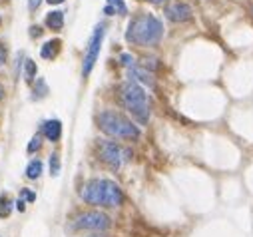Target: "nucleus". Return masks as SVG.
I'll return each mask as SVG.
<instances>
[{
	"label": "nucleus",
	"instance_id": "obj_22",
	"mask_svg": "<svg viewBox=\"0 0 253 237\" xmlns=\"http://www.w3.org/2000/svg\"><path fill=\"white\" fill-rule=\"evenodd\" d=\"M6 62V50L2 48V46H0V66H2Z\"/></svg>",
	"mask_w": 253,
	"mask_h": 237
},
{
	"label": "nucleus",
	"instance_id": "obj_7",
	"mask_svg": "<svg viewBox=\"0 0 253 237\" xmlns=\"http://www.w3.org/2000/svg\"><path fill=\"white\" fill-rule=\"evenodd\" d=\"M126 154L116 142H110V140H106V142H102L100 144V158H102V161H106L112 169H120V165H122V161L126 159Z\"/></svg>",
	"mask_w": 253,
	"mask_h": 237
},
{
	"label": "nucleus",
	"instance_id": "obj_29",
	"mask_svg": "<svg viewBox=\"0 0 253 237\" xmlns=\"http://www.w3.org/2000/svg\"><path fill=\"white\" fill-rule=\"evenodd\" d=\"M0 22H2V18H0Z\"/></svg>",
	"mask_w": 253,
	"mask_h": 237
},
{
	"label": "nucleus",
	"instance_id": "obj_12",
	"mask_svg": "<svg viewBox=\"0 0 253 237\" xmlns=\"http://www.w3.org/2000/svg\"><path fill=\"white\" fill-rule=\"evenodd\" d=\"M58 48H60V40H50V42H46V44L42 46L40 54H42V58L50 60V58H54V56L58 54Z\"/></svg>",
	"mask_w": 253,
	"mask_h": 237
},
{
	"label": "nucleus",
	"instance_id": "obj_10",
	"mask_svg": "<svg viewBox=\"0 0 253 237\" xmlns=\"http://www.w3.org/2000/svg\"><path fill=\"white\" fill-rule=\"evenodd\" d=\"M42 132H44V136L50 142H58L60 136H62V124H60V120H48V122H44Z\"/></svg>",
	"mask_w": 253,
	"mask_h": 237
},
{
	"label": "nucleus",
	"instance_id": "obj_5",
	"mask_svg": "<svg viewBox=\"0 0 253 237\" xmlns=\"http://www.w3.org/2000/svg\"><path fill=\"white\" fill-rule=\"evenodd\" d=\"M104 34H106V24H98L92 32V38L88 42V48H86V54H84V64H82V76L88 78L98 62L100 58V50H102V40H104Z\"/></svg>",
	"mask_w": 253,
	"mask_h": 237
},
{
	"label": "nucleus",
	"instance_id": "obj_15",
	"mask_svg": "<svg viewBox=\"0 0 253 237\" xmlns=\"http://www.w3.org/2000/svg\"><path fill=\"white\" fill-rule=\"evenodd\" d=\"M12 205V201L8 199V198H2V199H0V217H8L10 215V207Z\"/></svg>",
	"mask_w": 253,
	"mask_h": 237
},
{
	"label": "nucleus",
	"instance_id": "obj_3",
	"mask_svg": "<svg viewBox=\"0 0 253 237\" xmlns=\"http://www.w3.org/2000/svg\"><path fill=\"white\" fill-rule=\"evenodd\" d=\"M98 128L106 136L116 138V140H138L140 138V128L116 110H104L98 116Z\"/></svg>",
	"mask_w": 253,
	"mask_h": 237
},
{
	"label": "nucleus",
	"instance_id": "obj_13",
	"mask_svg": "<svg viewBox=\"0 0 253 237\" xmlns=\"http://www.w3.org/2000/svg\"><path fill=\"white\" fill-rule=\"evenodd\" d=\"M42 161L40 159H32L30 163H28V167H26V177L28 180H36V177H40V173H42Z\"/></svg>",
	"mask_w": 253,
	"mask_h": 237
},
{
	"label": "nucleus",
	"instance_id": "obj_27",
	"mask_svg": "<svg viewBox=\"0 0 253 237\" xmlns=\"http://www.w3.org/2000/svg\"><path fill=\"white\" fill-rule=\"evenodd\" d=\"M4 94H6V90H4V86H2V84H0V100L4 98Z\"/></svg>",
	"mask_w": 253,
	"mask_h": 237
},
{
	"label": "nucleus",
	"instance_id": "obj_20",
	"mask_svg": "<svg viewBox=\"0 0 253 237\" xmlns=\"http://www.w3.org/2000/svg\"><path fill=\"white\" fill-rule=\"evenodd\" d=\"M22 198L28 199V201H34V199H36V196H34L30 190H22Z\"/></svg>",
	"mask_w": 253,
	"mask_h": 237
},
{
	"label": "nucleus",
	"instance_id": "obj_9",
	"mask_svg": "<svg viewBox=\"0 0 253 237\" xmlns=\"http://www.w3.org/2000/svg\"><path fill=\"white\" fill-rule=\"evenodd\" d=\"M130 80L142 82V84L154 88V76H152V72H150L148 68H144V66H136V64L130 66Z\"/></svg>",
	"mask_w": 253,
	"mask_h": 237
},
{
	"label": "nucleus",
	"instance_id": "obj_6",
	"mask_svg": "<svg viewBox=\"0 0 253 237\" xmlns=\"http://www.w3.org/2000/svg\"><path fill=\"white\" fill-rule=\"evenodd\" d=\"M112 219L102 211H84L74 219V229H86V231H104L108 229Z\"/></svg>",
	"mask_w": 253,
	"mask_h": 237
},
{
	"label": "nucleus",
	"instance_id": "obj_1",
	"mask_svg": "<svg viewBox=\"0 0 253 237\" xmlns=\"http://www.w3.org/2000/svg\"><path fill=\"white\" fill-rule=\"evenodd\" d=\"M164 36V24L154 14L136 16L126 30V40L136 46H156Z\"/></svg>",
	"mask_w": 253,
	"mask_h": 237
},
{
	"label": "nucleus",
	"instance_id": "obj_25",
	"mask_svg": "<svg viewBox=\"0 0 253 237\" xmlns=\"http://www.w3.org/2000/svg\"><path fill=\"white\" fill-rule=\"evenodd\" d=\"M104 12H106L108 16H112V14H116V10H114L112 6H106V8H104Z\"/></svg>",
	"mask_w": 253,
	"mask_h": 237
},
{
	"label": "nucleus",
	"instance_id": "obj_2",
	"mask_svg": "<svg viewBox=\"0 0 253 237\" xmlns=\"http://www.w3.org/2000/svg\"><path fill=\"white\" fill-rule=\"evenodd\" d=\"M80 196L84 201L92 205H102V207H120L124 203V194L118 184L110 180H90L82 186Z\"/></svg>",
	"mask_w": 253,
	"mask_h": 237
},
{
	"label": "nucleus",
	"instance_id": "obj_28",
	"mask_svg": "<svg viewBox=\"0 0 253 237\" xmlns=\"http://www.w3.org/2000/svg\"><path fill=\"white\" fill-rule=\"evenodd\" d=\"M150 2H154V4H164L166 0H150Z\"/></svg>",
	"mask_w": 253,
	"mask_h": 237
},
{
	"label": "nucleus",
	"instance_id": "obj_18",
	"mask_svg": "<svg viewBox=\"0 0 253 237\" xmlns=\"http://www.w3.org/2000/svg\"><path fill=\"white\" fill-rule=\"evenodd\" d=\"M34 76H36V64L32 60H26V78L32 80Z\"/></svg>",
	"mask_w": 253,
	"mask_h": 237
},
{
	"label": "nucleus",
	"instance_id": "obj_4",
	"mask_svg": "<svg viewBox=\"0 0 253 237\" xmlns=\"http://www.w3.org/2000/svg\"><path fill=\"white\" fill-rule=\"evenodd\" d=\"M120 100H122V106L128 110L140 124H148L150 122L148 94L138 82H134V80L124 82L122 88H120Z\"/></svg>",
	"mask_w": 253,
	"mask_h": 237
},
{
	"label": "nucleus",
	"instance_id": "obj_8",
	"mask_svg": "<svg viewBox=\"0 0 253 237\" xmlns=\"http://www.w3.org/2000/svg\"><path fill=\"white\" fill-rule=\"evenodd\" d=\"M166 18L171 20V22H185L192 18V8L183 2H175V4H169L166 10H164Z\"/></svg>",
	"mask_w": 253,
	"mask_h": 237
},
{
	"label": "nucleus",
	"instance_id": "obj_26",
	"mask_svg": "<svg viewBox=\"0 0 253 237\" xmlns=\"http://www.w3.org/2000/svg\"><path fill=\"white\" fill-rule=\"evenodd\" d=\"M46 2H48V4H62L64 0H46Z\"/></svg>",
	"mask_w": 253,
	"mask_h": 237
},
{
	"label": "nucleus",
	"instance_id": "obj_19",
	"mask_svg": "<svg viewBox=\"0 0 253 237\" xmlns=\"http://www.w3.org/2000/svg\"><path fill=\"white\" fill-rule=\"evenodd\" d=\"M122 64H126V66H134V60H132V56L130 54H122Z\"/></svg>",
	"mask_w": 253,
	"mask_h": 237
},
{
	"label": "nucleus",
	"instance_id": "obj_23",
	"mask_svg": "<svg viewBox=\"0 0 253 237\" xmlns=\"http://www.w3.org/2000/svg\"><path fill=\"white\" fill-rule=\"evenodd\" d=\"M30 30H32V32H30L32 36H40V34H42V30H40V26H32Z\"/></svg>",
	"mask_w": 253,
	"mask_h": 237
},
{
	"label": "nucleus",
	"instance_id": "obj_11",
	"mask_svg": "<svg viewBox=\"0 0 253 237\" xmlns=\"http://www.w3.org/2000/svg\"><path fill=\"white\" fill-rule=\"evenodd\" d=\"M46 26L52 30H62V26H64V12H60V10L50 12L46 16Z\"/></svg>",
	"mask_w": 253,
	"mask_h": 237
},
{
	"label": "nucleus",
	"instance_id": "obj_16",
	"mask_svg": "<svg viewBox=\"0 0 253 237\" xmlns=\"http://www.w3.org/2000/svg\"><path fill=\"white\" fill-rule=\"evenodd\" d=\"M50 173L52 175H58L60 173V156L58 154H52L50 156Z\"/></svg>",
	"mask_w": 253,
	"mask_h": 237
},
{
	"label": "nucleus",
	"instance_id": "obj_24",
	"mask_svg": "<svg viewBox=\"0 0 253 237\" xmlns=\"http://www.w3.org/2000/svg\"><path fill=\"white\" fill-rule=\"evenodd\" d=\"M16 209H18V211H24V209H26V205H24V199H18V201H16Z\"/></svg>",
	"mask_w": 253,
	"mask_h": 237
},
{
	"label": "nucleus",
	"instance_id": "obj_17",
	"mask_svg": "<svg viewBox=\"0 0 253 237\" xmlns=\"http://www.w3.org/2000/svg\"><path fill=\"white\" fill-rule=\"evenodd\" d=\"M40 146H42V138H40V136H34V138L30 140V144H28V152L34 154V152L40 150Z\"/></svg>",
	"mask_w": 253,
	"mask_h": 237
},
{
	"label": "nucleus",
	"instance_id": "obj_14",
	"mask_svg": "<svg viewBox=\"0 0 253 237\" xmlns=\"http://www.w3.org/2000/svg\"><path fill=\"white\" fill-rule=\"evenodd\" d=\"M110 2V6L116 10V14H128V8H126V4H124V0H108Z\"/></svg>",
	"mask_w": 253,
	"mask_h": 237
},
{
	"label": "nucleus",
	"instance_id": "obj_21",
	"mask_svg": "<svg viewBox=\"0 0 253 237\" xmlns=\"http://www.w3.org/2000/svg\"><path fill=\"white\" fill-rule=\"evenodd\" d=\"M40 2H42V0H28V8L30 10H36L40 6Z\"/></svg>",
	"mask_w": 253,
	"mask_h": 237
}]
</instances>
